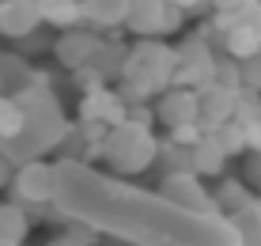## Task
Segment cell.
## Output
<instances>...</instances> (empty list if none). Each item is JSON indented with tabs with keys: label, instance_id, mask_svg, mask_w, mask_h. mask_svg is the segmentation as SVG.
Here are the masks:
<instances>
[{
	"label": "cell",
	"instance_id": "1",
	"mask_svg": "<svg viewBox=\"0 0 261 246\" xmlns=\"http://www.w3.org/2000/svg\"><path fill=\"white\" fill-rule=\"evenodd\" d=\"M57 208L72 220L121 235L137 246H242L231 216L190 212L167 201L163 193L121 186V182L95 175L80 159L57 163Z\"/></svg>",
	"mask_w": 261,
	"mask_h": 246
},
{
	"label": "cell",
	"instance_id": "2",
	"mask_svg": "<svg viewBox=\"0 0 261 246\" xmlns=\"http://www.w3.org/2000/svg\"><path fill=\"white\" fill-rule=\"evenodd\" d=\"M23 103V133L4 140L0 148L12 156V163L19 167L27 159H42L49 148H57L61 140L68 136V121H65V110H61L57 95H53L49 84H31L23 91H15Z\"/></svg>",
	"mask_w": 261,
	"mask_h": 246
},
{
	"label": "cell",
	"instance_id": "3",
	"mask_svg": "<svg viewBox=\"0 0 261 246\" xmlns=\"http://www.w3.org/2000/svg\"><path fill=\"white\" fill-rule=\"evenodd\" d=\"M118 80V91L129 103H148L163 95L174 84V45H167L163 38H137V45H129L125 53Z\"/></svg>",
	"mask_w": 261,
	"mask_h": 246
},
{
	"label": "cell",
	"instance_id": "4",
	"mask_svg": "<svg viewBox=\"0 0 261 246\" xmlns=\"http://www.w3.org/2000/svg\"><path fill=\"white\" fill-rule=\"evenodd\" d=\"M102 159L110 163V170L118 175H140L148 170L151 163L159 159V140L151 133V125L144 121H133L125 117L121 125H114L102 140Z\"/></svg>",
	"mask_w": 261,
	"mask_h": 246
},
{
	"label": "cell",
	"instance_id": "5",
	"mask_svg": "<svg viewBox=\"0 0 261 246\" xmlns=\"http://www.w3.org/2000/svg\"><path fill=\"white\" fill-rule=\"evenodd\" d=\"M186 8H178L174 0H129L125 12V27L133 38H167V34L182 31Z\"/></svg>",
	"mask_w": 261,
	"mask_h": 246
},
{
	"label": "cell",
	"instance_id": "6",
	"mask_svg": "<svg viewBox=\"0 0 261 246\" xmlns=\"http://www.w3.org/2000/svg\"><path fill=\"white\" fill-rule=\"evenodd\" d=\"M216 65H220V57L208 50V42L190 38V42H182L174 50V84L201 91V87L216 84Z\"/></svg>",
	"mask_w": 261,
	"mask_h": 246
},
{
	"label": "cell",
	"instance_id": "7",
	"mask_svg": "<svg viewBox=\"0 0 261 246\" xmlns=\"http://www.w3.org/2000/svg\"><path fill=\"white\" fill-rule=\"evenodd\" d=\"M12 189H15V201L49 205L57 197V163H46V159L19 163L15 175H12Z\"/></svg>",
	"mask_w": 261,
	"mask_h": 246
},
{
	"label": "cell",
	"instance_id": "8",
	"mask_svg": "<svg viewBox=\"0 0 261 246\" xmlns=\"http://www.w3.org/2000/svg\"><path fill=\"white\" fill-rule=\"evenodd\" d=\"M159 193H163L167 201L190 208V212H220L216 197L201 186V175H197V170H170V175L159 182Z\"/></svg>",
	"mask_w": 261,
	"mask_h": 246
},
{
	"label": "cell",
	"instance_id": "9",
	"mask_svg": "<svg viewBox=\"0 0 261 246\" xmlns=\"http://www.w3.org/2000/svg\"><path fill=\"white\" fill-rule=\"evenodd\" d=\"M98 42H102V34L91 31L87 23L68 27V31H57V38H53V57H57L68 72H72V68H84L87 61L95 57Z\"/></svg>",
	"mask_w": 261,
	"mask_h": 246
},
{
	"label": "cell",
	"instance_id": "10",
	"mask_svg": "<svg viewBox=\"0 0 261 246\" xmlns=\"http://www.w3.org/2000/svg\"><path fill=\"white\" fill-rule=\"evenodd\" d=\"M125 117H129V99H125L121 91H114L110 84L80 95V121H106L114 129Z\"/></svg>",
	"mask_w": 261,
	"mask_h": 246
},
{
	"label": "cell",
	"instance_id": "11",
	"mask_svg": "<svg viewBox=\"0 0 261 246\" xmlns=\"http://www.w3.org/2000/svg\"><path fill=\"white\" fill-rule=\"evenodd\" d=\"M42 8L38 0H0V38L19 42L27 34L42 31Z\"/></svg>",
	"mask_w": 261,
	"mask_h": 246
},
{
	"label": "cell",
	"instance_id": "12",
	"mask_svg": "<svg viewBox=\"0 0 261 246\" xmlns=\"http://www.w3.org/2000/svg\"><path fill=\"white\" fill-rule=\"evenodd\" d=\"M201 114V99H197V87H178L170 84L163 95H155V117L174 129V125H186V121H197Z\"/></svg>",
	"mask_w": 261,
	"mask_h": 246
},
{
	"label": "cell",
	"instance_id": "13",
	"mask_svg": "<svg viewBox=\"0 0 261 246\" xmlns=\"http://www.w3.org/2000/svg\"><path fill=\"white\" fill-rule=\"evenodd\" d=\"M197 99H201V114H197V121H201L204 133H216L223 121L235 117V91H231V87L208 84V87L197 91Z\"/></svg>",
	"mask_w": 261,
	"mask_h": 246
},
{
	"label": "cell",
	"instance_id": "14",
	"mask_svg": "<svg viewBox=\"0 0 261 246\" xmlns=\"http://www.w3.org/2000/svg\"><path fill=\"white\" fill-rule=\"evenodd\" d=\"M129 0H84V23L98 34H110L125 27Z\"/></svg>",
	"mask_w": 261,
	"mask_h": 246
},
{
	"label": "cell",
	"instance_id": "15",
	"mask_svg": "<svg viewBox=\"0 0 261 246\" xmlns=\"http://www.w3.org/2000/svg\"><path fill=\"white\" fill-rule=\"evenodd\" d=\"M227 152H223V144L220 140H216V133H204L201 136V140H197L193 144V170H197V175H223V167H227Z\"/></svg>",
	"mask_w": 261,
	"mask_h": 246
},
{
	"label": "cell",
	"instance_id": "16",
	"mask_svg": "<svg viewBox=\"0 0 261 246\" xmlns=\"http://www.w3.org/2000/svg\"><path fill=\"white\" fill-rule=\"evenodd\" d=\"M38 8H42V23L57 27V31L84 23V0H38Z\"/></svg>",
	"mask_w": 261,
	"mask_h": 246
},
{
	"label": "cell",
	"instance_id": "17",
	"mask_svg": "<svg viewBox=\"0 0 261 246\" xmlns=\"http://www.w3.org/2000/svg\"><path fill=\"white\" fill-rule=\"evenodd\" d=\"M31 76H34V68L27 65V53L19 50H0V80H4V91H23V87H31Z\"/></svg>",
	"mask_w": 261,
	"mask_h": 246
},
{
	"label": "cell",
	"instance_id": "18",
	"mask_svg": "<svg viewBox=\"0 0 261 246\" xmlns=\"http://www.w3.org/2000/svg\"><path fill=\"white\" fill-rule=\"evenodd\" d=\"M231 224H235L242 246H261V197H254L239 212H231Z\"/></svg>",
	"mask_w": 261,
	"mask_h": 246
},
{
	"label": "cell",
	"instance_id": "19",
	"mask_svg": "<svg viewBox=\"0 0 261 246\" xmlns=\"http://www.w3.org/2000/svg\"><path fill=\"white\" fill-rule=\"evenodd\" d=\"M23 117H27V114H23L19 95H12V91H0V144L23 133Z\"/></svg>",
	"mask_w": 261,
	"mask_h": 246
},
{
	"label": "cell",
	"instance_id": "20",
	"mask_svg": "<svg viewBox=\"0 0 261 246\" xmlns=\"http://www.w3.org/2000/svg\"><path fill=\"white\" fill-rule=\"evenodd\" d=\"M0 239H12V242L27 239V208L19 201L0 205Z\"/></svg>",
	"mask_w": 261,
	"mask_h": 246
},
{
	"label": "cell",
	"instance_id": "21",
	"mask_svg": "<svg viewBox=\"0 0 261 246\" xmlns=\"http://www.w3.org/2000/svg\"><path fill=\"white\" fill-rule=\"evenodd\" d=\"M125 45L121 42H110V38H102L98 42V50H95V57L87 61V65H95L98 72H106V76H118L121 72V65H125Z\"/></svg>",
	"mask_w": 261,
	"mask_h": 246
},
{
	"label": "cell",
	"instance_id": "22",
	"mask_svg": "<svg viewBox=\"0 0 261 246\" xmlns=\"http://www.w3.org/2000/svg\"><path fill=\"white\" fill-rule=\"evenodd\" d=\"M216 140L223 144V152H227V156H242V152H250V148H246V125L235 121V117H231V121H223L220 129H216Z\"/></svg>",
	"mask_w": 261,
	"mask_h": 246
},
{
	"label": "cell",
	"instance_id": "23",
	"mask_svg": "<svg viewBox=\"0 0 261 246\" xmlns=\"http://www.w3.org/2000/svg\"><path fill=\"white\" fill-rule=\"evenodd\" d=\"M212 197H216V205L227 208V212H239V208H246L250 201H254V193H250L242 182H223V186L216 189Z\"/></svg>",
	"mask_w": 261,
	"mask_h": 246
},
{
	"label": "cell",
	"instance_id": "24",
	"mask_svg": "<svg viewBox=\"0 0 261 246\" xmlns=\"http://www.w3.org/2000/svg\"><path fill=\"white\" fill-rule=\"evenodd\" d=\"M235 121H242V125L261 121V91H254V87L235 91Z\"/></svg>",
	"mask_w": 261,
	"mask_h": 246
},
{
	"label": "cell",
	"instance_id": "25",
	"mask_svg": "<svg viewBox=\"0 0 261 246\" xmlns=\"http://www.w3.org/2000/svg\"><path fill=\"white\" fill-rule=\"evenodd\" d=\"M72 84H76L80 95H87V91H98L110 84V76L106 72H98L95 65H84V68H72Z\"/></svg>",
	"mask_w": 261,
	"mask_h": 246
},
{
	"label": "cell",
	"instance_id": "26",
	"mask_svg": "<svg viewBox=\"0 0 261 246\" xmlns=\"http://www.w3.org/2000/svg\"><path fill=\"white\" fill-rule=\"evenodd\" d=\"M201 136H204L201 121H186V125H174V129H170V140H174V144H186V148H193Z\"/></svg>",
	"mask_w": 261,
	"mask_h": 246
},
{
	"label": "cell",
	"instance_id": "27",
	"mask_svg": "<svg viewBox=\"0 0 261 246\" xmlns=\"http://www.w3.org/2000/svg\"><path fill=\"white\" fill-rule=\"evenodd\" d=\"M239 68H242V87L261 91V53H254V57H246V61H239Z\"/></svg>",
	"mask_w": 261,
	"mask_h": 246
},
{
	"label": "cell",
	"instance_id": "28",
	"mask_svg": "<svg viewBox=\"0 0 261 246\" xmlns=\"http://www.w3.org/2000/svg\"><path fill=\"white\" fill-rule=\"evenodd\" d=\"M12 175H15V163H12V156H8L4 148H0V189L12 182Z\"/></svg>",
	"mask_w": 261,
	"mask_h": 246
},
{
	"label": "cell",
	"instance_id": "29",
	"mask_svg": "<svg viewBox=\"0 0 261 246\" xmlns=\"http://www.w3.org/2000/svg\"><path fill=\"white\" fill-rule=\"evenodd\" d=\"M246 148L250 152H261V121H250L246 125Z\"/></svg>",
	"mask_w": 261,
	"mask_h": 246
},
{
	"label": "cell",
	"instance_id": "30",
	"mask_svg": "<svg viewBox=\"0 0 261 246\" xmlns=\"http://www.w3.org/2000/svg\"><path fill=\"white\" fill-rule=\"evenodd\" d=\"M208 4H212V12H242L250 0H208Z\"/></svg>",
	"mask_w": 261,
	"mask_h": 246
},
{
	"label": "cell",
	"instance_id": "31",
	"mask_svg": "<svg viewBox=\"0 0 261 246\" xmlns=\"http://www.w3.org/2000/svg\"><path fill=\"white\" fill-rule=\"evenodd\" d=\"M0 246H23V242H12V239H0Z\"/></svg>",
	"mask_w": 261,
	"mask_h": 246
},
{
	"label": "cell",
	"instance_id": "32",
	"mask_svg": "<svg viewBox=\"0 0 261 246\" xmlns=\"http://www.w3.org/2000/svg\"><path fill=\"white\" fill-rule=\"evenodd\" d=\"M0 91H4V80H0Z\"/></svg>",
	"mask_w": 261,
	"mask_h": 246
}]
</instances>
